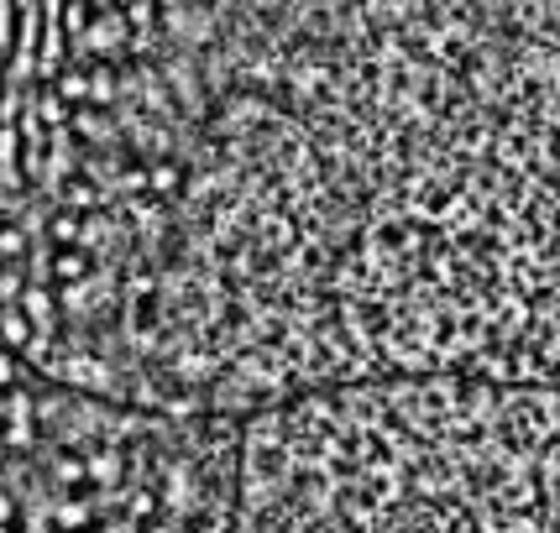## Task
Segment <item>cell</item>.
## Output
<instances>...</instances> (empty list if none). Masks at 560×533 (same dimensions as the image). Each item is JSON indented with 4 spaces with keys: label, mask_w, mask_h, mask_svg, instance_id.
<instances>
[{
    "label": "cell",
    "mask_w": 560,
    "mask_h": 533,
    "mask_svg": "<svg viewBox=\"0 0 560 533\" xmlns=\"http://www.w3.org/2000/svg\"><path fill=\"white\" fill-rule=\"evenodd\" d=\"M73 533H95V529H73Z\"/></svg>",
    "instance_id": "cell-1"
}]
</instances>
